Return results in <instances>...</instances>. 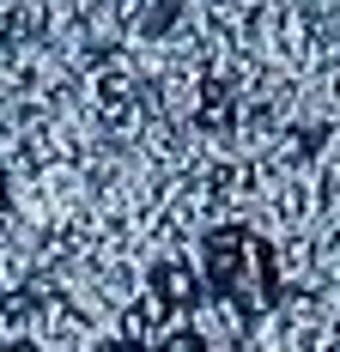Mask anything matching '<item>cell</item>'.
<instances>
[{
  "instance_id": "cell-2",
  "label": "cell",
  "mask_w": 340,
  "mask_h": 352,
  "mask_svg": "<svg viewBox=\"0 0 340 352\" xmlns=\"http://www.w3.org/2000/svg\"><path fill=\"white\" fill-rule=\"evenodd\" d=\"M158 352H206V346H201V340H195V334H170V340H164V346H158Z\"/></svg>"
},
{
  "instance_id": "cell-1",
  "label": "cell",
  "mask_w": 340,
  "mask_h": 352,
  "mask_svg": "<svg viewBox=\"0 0 340 352\" xmlns=\"http://www.w3.org/2000/svg\"><path fill=\"white\" fill-rule=\"evenodd\" d=\"M201 274H206V292H213V298H225V304L243 310V316H262L273 298H279L273 249L262 243L255 231H243V225H225V231H213V237H206Z\"/></svg>"
},
{
  "instance_id": "cell-3",
  "label": "cell",
  "mask_w": 340,
  "mask_h": 352,
  "mask_svg": "<svg viewBox=\"0 0 340 352\" xmlns=\"http://www.w3.org/2000/svg\"><path fill=\"white\" fill-rule=\"evenodd\" d=\"M6 352H31V346H6Z\"/></svg>"
}]
</instances>
